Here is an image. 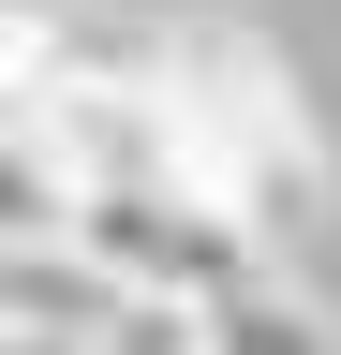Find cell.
<instances>
[{
  "label": "cell",
  "mask_w": 341,
  "mask_h": 355,
  "mask_svg": "<svg viewBox=\"0 0 341 355\" xmlns=\"http://www.w3.org/2000/svg\"><path fill=\"white\" fill-rule=\"evenodd\" d=\"M60 74H74V30L60 15H30V0H0V133H30L60 104Z\"/></svg>",
  "instance_id": "277c9868"
},
{
  "label": "cell",
  "mask_w": 341,
  "mask_h": 355,
  "mask_svg": "<svg viewBox=\"0 0 341 355\" xmlns=\"http://www.w3.org/2000/svg\"><path fill=\"white\" fill-rule=\"evenodd\" d=\"M30 237H74V178L45 163V133H0V252Z\"/></svg>",
  "instance_id": "8992f818"
},
{
  "label": "cell",
  "mask_w": 341,
  "mask_h": 355,
  "mask_svg": "<svg viewBox=\"0 0 341 355\" xmlns=\"http://www.w3.org/2000/svg\"><path fill=\"white\" fill-rule=\"evenodd\" d=\"M149 44H163V104H178L193 193H223L252 237H297V222L326 207V133H312V104H297L282 44L238 30V15H178Z\"/></svg>",
  "instance_id": "6da1fadb"
},
{
  "label": "cell",
  "mask_w": 341,
  "mask_h": 355,
  "mask_svg": "<svg viewBox=\"0 0 341 355\" xmlns=\"http://www.w3.org/2000/svg\"><path fill=\"white\" fill-rule=\"evenodd\" d=\"M90 355H208V311H119Z\"/></svg>",
  "instance_id": "52a82bcc"
},
{
  "label": "cell",
  "mask_w": 341,
  "mask_h": 355,
  "mask_svg": "<svg viewBox=\"0 0 341 355\" xmlns=\"http://www.w3.org/2000/svg\"><path fill=\"white\" fill-rule=\"evenodd\" d=\"M119 296L74 237H30V252H0V355H90L104 326H119Z\"/></svg>",
  "instance_id": "3957f363"
},
{
  "label": "cell",
  "mask_w": 341,
  "mask_h": 355,
  "mask_svg": "<svg viewBox=\"0 0 341 355\" xmlns=\"http://www.w3.org/2000/svg\"><path fill=\"white\" fill-rule=\"evenodd\" d=\"M74 252H90L134 311H223V296H252V282H267V237H252L223 193H193V178L90 193V207H74Z\"/></svg>",
  "instance_id": "7a4b0ae2"
},
{
  "label": "cell",
  "mask_w": 341,
  "mask_h": 355,
  "mask_svg": "<svg viewBox=\"0 0 341 355\" xmlns=\"http://www.w3.org/2000/svg\"><path fill=\"white\" fill-rule=\"evenodd\" d=\"M208 355H341V340H326V311H312V296L252 282V296H223V311H208Z\"/></svg>",
  "instance_id": "5b68a950"
}]
</instances>
